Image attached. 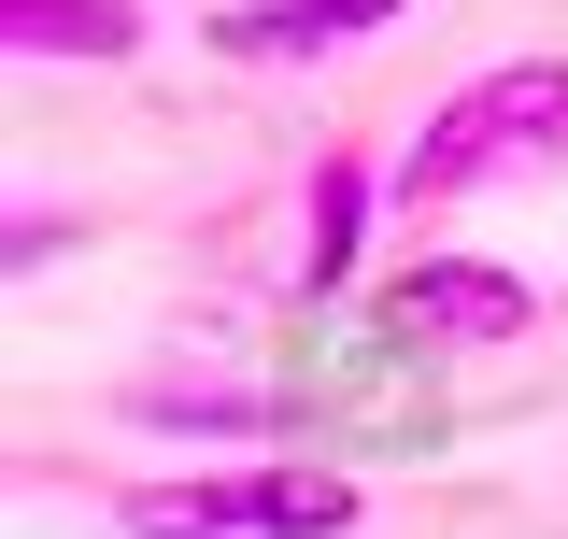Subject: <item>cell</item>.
Instances as JSON below:
<instances>
[{"instance_id": "cell-3", "label": "cell", "mask_w": 568, "mask_h": 539, "mask_svg": "<svg viewBox=\"0 0 568 539\" xmlns=\"http://www.w3.org/2000/svg\"><path fill=\"white\" fill-rule=\"evenodd\" d=\"M540 327V284L511 256H398L384 284H369V340L384 355H497V340H526Z\"/></svg>"}, {"instance_id": "cell-7", "label": "cell", "mask_w": 568, "mask_h": 539, "mask_svg": "<svg viewBox=\"0 0 568 539\" xmlns=\"http://www.w3.org/2000/svg\"><path fill=\"white\" fill-rule=\"evenodd\" d=\"M0 43L14 58H142L156 14L142 0H0Z\"/></svg>"}, {"instance_id": "cell-4", "label": "cell", "mask_w": 568, "mask_h": 539, "mask_svg": "<svg viewBox=\"0 0 568 539\" xmlns=\"http://www.w3.org/2000/svg\"><path fill=\"white\" fill-rule=\"evenodd\" d=\"M384 200H398V171H369L355 142L313 156V185H298V298H355V256H369Z\"/></svg>"}, {"instance_id": "cell-6", "label": "cell", "mask_w": 568, "mask_h": 539, "mask_svg": "<svg viewBox=\"0 0 568 539\" xmlns=\"http://www.w3.org/2000/svg\"><path fill=\"white\" fill-rule=\"evenodd\" d=\"M129 426H185V440H284L271 384H213V369H156L129 384Z\"/></svg>"}, {"instance_id": "cell-8", "label": "cell", "mask_w": 568, "mask_h": 539, "mask_svg": "<svg viewBox=\"0 0 568 539\" xmlns=\"http://www.w3.org/2000/svg\"><path fill=\"white\" fill-rule=\"evenodd\" d=\"M0 213H14V227H0V256H14V270H43L58 242H85V213H58V200H0Z\"/></svg>"}, {"instance_id": "cell-1", "label": "cell", "mask_w": 568, "mask_h": 539, "mask_svg": "<svg viewBox=\"0 0 568 539\" xmlns=\"http://www.w3.org/2000/svg\"><path fill=\"white\" fill-rule=\"evenodd\" d=\"M511 171H568V58L469 71V85L413 129V156H398V213L484 200V185H511Z\"/></svg>"}, {"instance_id": "cell-2", "label": "cell", "mask_w": 568, "mask_h": 539, "mask_svg": "<svg viewBox=\"0 0 568 539\" xmlns=\"http://www.w3.org/2000/svg\"><path fill=\"white\" fill-rule=\"evenodd\" d=\"M355 469L327 455H242V469H156L114 497L129 539H355Z\"/></svg>"}, {"instance_id": "cell-5", "label": "cell", "mask_w": 568, "mask_h": 539, "mask_svg": "<svg viewBox=\"0 0 568 539\" xmlns=\"http://www.w3.org/2000/svg\"><path fill=\"white\" fill-rule=\"evenodd\" d=\"M413 0H227L213 14V58H342L369 29H398Z\"/></svg>"}]
</instances>
